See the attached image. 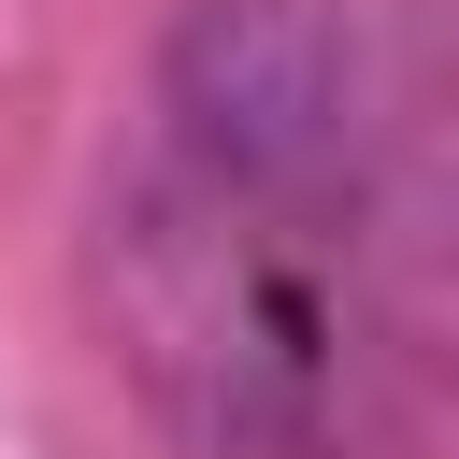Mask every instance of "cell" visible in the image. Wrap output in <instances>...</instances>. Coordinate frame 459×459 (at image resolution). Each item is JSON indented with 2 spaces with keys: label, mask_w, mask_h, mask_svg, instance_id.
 Wrapping results in <instances>:
<instances>
[{
  "label": "cell",
  "mask_w": 459,
  "mask_h": 459,
  "mask_svg": "<svg viewBox=\"0 0 459 459\" xmlns=\"http://www.w3.org/2000/svg\"><path fill=\"white\" fill-rule=\"evenodd\" d=\"M373 100H387V57L344 0H186L158 43V143L215 186L344 215Z\"/></svg>",
  "instance_id": "2"
},
{
  "label": "cell",
  "mask_w": 459,
  "mask_h": 459,
  "mask_svg": "<svg viewBox=\"0 0 459 459\" xmlns=\"http://www.w3.org/2000/svg\"><path fill=\"white\" fill-rule=\"evenodd\" d=\"M344 230H359V287L373 316L459 373V43H416L373 100V143H359V186H344Z\"/></svg>",
  "instance_id": "3"
},
{
  "label": "cell",
  "mask_w": 459,
  "mask_h": 459,
  "mask_svg": "<svg viewBox=\"0 0 459 459\" xmlns=\"http://www.w3.org/2000/svg\"><path fill=\"white\" fill-rule=\"evenodd\" d=\"M359 230L143 143L100 201V330L186 459H330L359 387Z\"/></svg>",
  "instance_id": "1"
}]
</instances>
